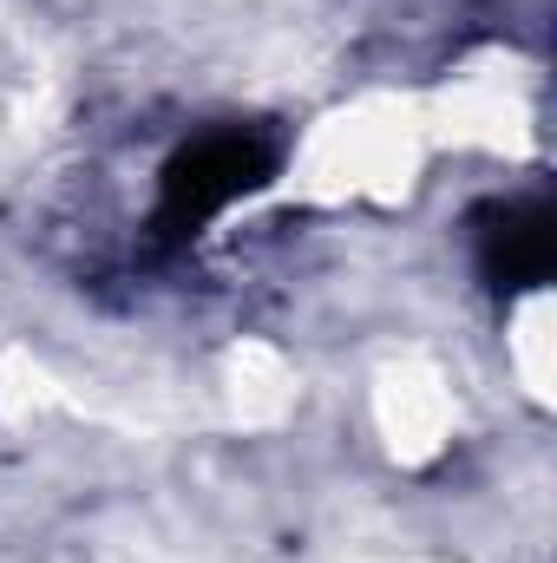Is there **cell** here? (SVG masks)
<instances>
[{
  "label": "cell",
  "mask_w": 557,
  "mask_h": 563,
  "mask_svg": "<svg viewBox=\"0 0 557 563\" xmlns=\"http://www.w3.org/2000/svg\"><path fill=\"white\" fill-rule=\"evenodd\" d=\"M439 164L426 106L407 86H361L328 99L270 170V197L308 217L341 210H401Z\"/></svg>",
  "instance_id": "6da1fadb"
},
{
  "label": "cell",
  "mask_w": 557,
  "mask_h": 563,
  "mask_svg": "<svg viewBox=\"0 0 557 563\" xmlns=\"http://www.w3.org/2000/svg\"><path fill=\"white\" fill-rule=\"evenodd\" d=\"M361 420L394 472H433L466 426L459 374L433 347H387L361 380Z\"/></svg>",
  "instance_id": "7a4b0ae2"
},
{
  "label": "cell",
  "mask_w": 557,
  "mask_h": 563,
  "mask_svg": "<svg viewBox=\"0 0 557 563\" xmlns=\"http://www.w3.org/2000/svg\"><path fill=\"white\" fill-rule=\"evenodd\" d=\"M217 400H223L230 426H243V432H276V426H288L295 407H302V367L282 354L276 341L243 334V341H230L223 361H217Z\"/></svg>",
  "instance_id": "3957f363"
},
{
  "label": "cell",
  "mask_w": 557,
  "mask_h": 563,
  "mask_svg": "<svg viewBox=\"0 0 557 563\" xmlns=\"http://www.w3.org/2000/svg\"><path fill=\"white\" fill-rule=\"evenodd\" d=\"M499 367H505V394L525 400L532 413H551V282H512L499 301Z\"/></svg>",
  "instance_id": "277c9868"
}]
</instances>
